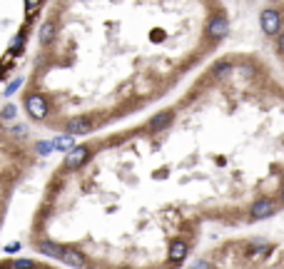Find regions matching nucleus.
<instances>
[{
    "mask_svg": "<svg viewBox=\"0 0 284 269\" xmlns=\"http://www.w3.org/2000/svg\"><path fill=\"white\" fill-rule=\"evenodd\" d=\"M20 82H23L20 77H18V80H15V82H10V85H8V90H5V95H13V93H15V90H18V87H20Z\"/></svg>",
    "mask_w": 284,
    "mask_h": 269,
    "instance_id": "obj_17",
    "label": "nucleus"
},
{
    "mask_svg": "<svg viewBox=\"0 0 284 269\" xmlns=\"http://www.w3.org/2000/svg\"><path fill=\"white\" fill-rule=\"evenodd\" d=\"M53 38H55V23H50V20H48V23L40 28V42H42V45H48Z\"/></svg>",
    "mask_w": 284,
    "mask_h": 269,
    "instance_id": "obj_12",
    "label": "nucleus"
},
{
    "mask_svg": "<svg viewBox=\"0 0 284 269\" xmlns=\"http://www.w3.org/2000/svg\"><path fill=\"white\" fill-rule=\"evenodd\" d=\"M38 250L42 254H48V257H60L65 247H60V244H53V242H38Z\"/></svg>",
    "mask_w": 284,
    "mask_h": 269,
    "instance_id": "obj_11",
    "label": "nucleus"
},
{
    "mask_svg": "<svg viewBox=\"0 0 284 269\" xmlns=\"http://www.w3.org/2000/svg\"><path fill=\"white\" fill-rule=\"evenodd\" d=\"M20 250V244H8V247H5V252H18Z\"/></svg>",
    "mask_w": 284,
    "mask_h": 269,
    "instance_id": "obj_20",
    "label": "nucleus"
},
{
    "mask_svg": "<svg viewBox=\"0 0 284 269\" xmlns=\"http://www.w3.org/2000/svg\"><path fill=\"white\" fill-rule=\"evenodd\" d=\"M277 48H279V53L284 55V33L279 35V38H277Z\"/></svg>",
    "mask_w": 284,
    "mask_h": 269,
    "instance_id": "obj_19",
    "label": "nucleus"
},
{
    "mask_svg": "<svg viewBox=\"0 0 284 269\" xmlns=\"http://www.w3.org/2000/svg\"><path fill=\"white\" fill-rule=\"evenodd\" d=\"M88 154H90V147H88V145H77V147H73V150L68 152V157H65V167H68V170L80 167V165L88 160Z\"/></svg>",
    "mask_w": 284,
    "mask_h": 269,
    "instance_id": "obj_3",
    "label": "nucleus"
},
{
    "mask_svg": "<svg viewBox=\"0 0 284 269\" xmlns=\"http://www.w3.org/2000/svg\"><path fill=\"white\" fill-rule=\"evenodd\" d=\"M25 110H28V115L33 120H42L48 115V102H45V97L40 95H28L25 97Z\"/></svg>",
    "mask_w": 284,
    "mask_h": 269,
    "instance_id": "obj_2",
    "label": "nucleus"
},
{
    "mask_svg": "<svg viewBox=\"0 0 284 269\" xmlns=\"http://www.w3.org/2000/svg\"><path fill=\"white\" fill-rule=\"evenodd\" d=\"M185 257H187V244H185V242H172L170 244V259L172 262L180 264Z\"/></svg>",
    "mask_w": 284,
    "mask_h": 269,
    "instance_id": "obj_8",
    "label": "nucleus"
},
{
    "mask_svg": "<svg viewBox=\"0 0 284 269\" xmlns=\"http://www.w3.org/2000/svg\"><path fill=\"white\" fill-rule=\"evenodd\" d=\"M93 130V122L90 120H85V117H75V120H70L68 122V134L73 137V134H85Z\"/></svg>",
    "mask_w": 284,
    "mask_h": 269,
    "instance_id": "obj_7",
    "label": "nucleus"
},
{
    "mask_svg": "<svg viewBox=\"0 0 284 269\" xmlns=\"http://www.w3.org/2000/svg\"><path fill=\"white\" fill-rule=\"evenodd\" d=\"M73 147H75V137H70V134H62L53 142V150H62V152H70Z\"/></svg>",
    "mask_w": 284,
    "mask_h": 269,
    "instance_id": "obj_10",
    "label": "nucleus"
},
{
    "mask_svg": "<svg viewBox=\"0 0 284 269\" xmlns=\"http://www.w3.org/2000/svg\"><path fill=\"white\" fill-rule=\"evenodd\" d=\"M13 267L15 269H35V262H33V259H18Z\"/></svg>",
    "mask_w": 284,
    "mask_h": 269,
    "instance_id": "obj_15",
    "label": "nucleus"
},
{
    "mask_svg": "<svg viewBox=\"0 0 284 269\" xmlns=\"http://www.w3.org/2000/svg\"><path fill=\"white\" fill-rule=\"evenodd\" d=\"M227 30H229L227 18H212V20H209V28H207L209 38H214V40L225 38V35H227Z\"/></svg>",
    "mask_w": 284,
    "mask_h": 269,
    "instance_id": "obj_6",
    "label": "nucleus"
},
{
    "mask_svg": "<svg viewBox=\"0 0 284 269\" xmlns=\"http://www.w3.org/2000/svg\"><path fill=\"white\" fill-rule=\"evenodd\" d=\"M15 113H18V110H15V105H5V107L0 110V120H13Z\"/></svg>",
    "mask_w": 284,
    "mask_h": 269,
    "instance_id": "obj_14",
    "label": "nucleus"
},
{
    "mask_svg": "<svg viewBox=\"0 0 284 269\" xmlns=\"http://www.w3.org/2000/svg\"><path fill=\"white\" fill-rule=\"evenodd\" d=\"M274 210H277L274 202L265 197V199H257V202L252 205V217H254V219H267V217L274 214Z\"/></svg>",
    "mask_w": 284,
    "mask_h": 269,
    "instance_id": "obj_4",
    "label": "nucleus"
},
{
    "mask_svg": "<svg viewBox=\"0 0 284 269\" xmlns=\"http://www.w3.org/2000/svg\"><path fill=\"white\" fill-rule=\"evenodd\" d=\"M60 259L62 262H68L70 267H75V269H85L88 267V259H85V254L82 252H77V250H62V254H60Z\"/></svg>",
    "mask_w": 284,
    "mask_h": 269,
    "instance_id": "obj_5",
    "label": "nucleus"
},
{
    "mask_svg": "<svg viewBox=\"0 0 284 269\" xmlns=\"http://www.w3.org/2000/svg\"><path fill=\"white\" fill-rule=\"evenodd\" d=\"M170 122H172V113H160L155 120L147 122V130L157 132V130H162V127H165V125H170Z\"/></svg>",
    "mask_w": 284,
    "mask_h": 269,
    "instance_id": "obj_9",
    "label": "nucleus"
},
{
    "mask_svg": "<svg viewBox=\"0 0 284 269\" xmlns=\"http://www.w3.org/2000/svg\"><path fill=\"white\" fill-rule=\"evenodd\" d=\"M38 152H40V154L53 152V142H38Z\"/></svg>",
    "mask_w": 284,
    "mask_h": 269,
    "instance_id": "obj_16",
    "label": "nucleus"
},
{
    "mask_svg": "<svg viewBox=\"0 0 284 269\" xmlns=\"http://www.w3.org/2000/svg\"><path fill=\"white\" fill-rule=\"evenodd\" d=\"M282 197H284V190H282Z\"/></svg>",
    "mask_w": 284,
    "mask_h": 269,
    "instance_id": "obj_21",
    "label": "nucleus"
},
{
    "mask_svg": "<svg viewBox=\"0 0 284 269\" xmlns=\"http://www.w3.org/2000/svg\"><path fill=\"white\" fill-rule=\"evenodd\" d=\"M229 73H232V62H220V65L214 68V77H217V80L227 77Z\"/></svg>",
    "mask_w": 284,
    "mask_h": 269,
    "instance_id": "obj_13",
    "label": "nucleus"
},
{
    "mask_svg": "<svg viewBox=\"0 0 284 269\" xmlns=\"http://www.w3.org/2000/svg\"><path fill=\"white\" fill-rule=\"evenodd\" d=\"M259 25H262L265 35H277L279 28H282V15H279L277 10H265V13L259 15Z\"/></svg>",
    "mask_w": 284,
    "mask_h": 269,
    "instance_id": "obj_1",
    "label": "nucleus"
},
{
    "mask_svg": "<svg viewBox=\"0 0 284 269\" xmlns=\"http://www.w3.org/2000/svg\"><path fill=\"white\" fill-rule=\"evenodd\" d=\"M189 269H209V262H205V259H200V262H194Z\"/></svg>",
    "mask_w": 284,
    "mask_h": 269,
    "instance_id": "obj_18",
    "label": "nucleus"
}]
</instances>
